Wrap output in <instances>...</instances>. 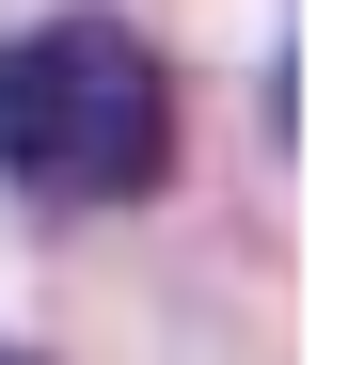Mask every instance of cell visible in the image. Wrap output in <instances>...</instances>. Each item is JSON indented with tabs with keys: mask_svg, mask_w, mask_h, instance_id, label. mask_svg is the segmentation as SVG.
Wrapping results in <instances>:
<instances>
[{
	"mask_svg": "<svg viewBox=\"0 0 349 365\" xmlns=\"http://www.w3.org/2000/svg\"><path fill=\"white\" fill-rule=\"evenodd\" d=\"M0 175L48 207H143L174 175V80L127 16L0 32Z\"/></svg>",
	"mask_w": 349,
	"mask_h": 365,
	"instance_id": "obj_1",
	"label": "cell"
},
{
	"mask_svg": "<svg viewBox=\"0 0 349 365\" xmlns=\"http://www.w3.org/2000/svg\"><path fill=\"white\" fill-rule=\"evenodd\" d=\"M0 365H16V349H0Z\"/></svg>",
	"mask_w": 349,
	"mask_h": 365,
	"instance_id": "obj_2",
	"label": "cell"
}]
</instances>
